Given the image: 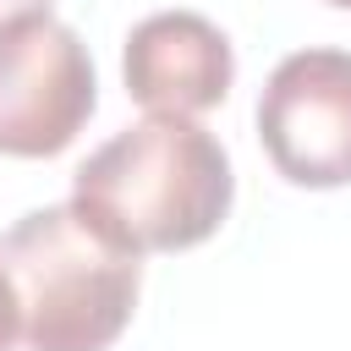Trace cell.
I'll use <instances>...</instances> for the list:
<instances>
[{"instance_id":"3957f363","label":"cell","mask_w":351,"mask_h":351,"mask_svg":"<svg viewBox=\"0 0 351 351\" xmlns=\"http://www.w3.org/2000/svg\"><path fill=\"white\" fill-rule=\"evenodd\" d=\"M99 104L88 44L49 11L0 22V154L55 159Z\"/></svg>"},{"instance_id":"6da1fadb","label":"cell","mask_w":351,"mask_h":351,"mask_svg":"<svg viewBox=\"0 0 351 351\" xmlns=\"http://www.w3.org/2000/svg\"><path fill=\"white\" fill-rule=\"evenodd\" d=\"M230 197V154L192 115H148L99 143L71 176V208L132 258L208 241Z\"/></svg>"},{"instance_id":"8992f818","label":"cell","mask_w":351,"mask_h":351,"mask_svg":"<svg viewBox=\"0 0 351 351\" xmlns=\"http://www.w3.org/2000/svg\"><path fill=\"white\" fill-rule=\"evenodd\" d=\"M16 335H22L16 285H11V274H5V263H0V351H11V346H16Z\"/></svg>"},{"instance_id":"52a82bcc","label":"cell","mask_w":351,"mask_h":351,"mask_svg":"<svg viewBox=\"0 0 351 351\" xmlns=\"http://www.w3.org/2000/svg\"><path fill=\"white\" fill-rule=\"evenodd\" d=\"M33 11H49V0H0V22H11V16H33Z\"/></svg>"},{"instance_id":"ba28073f","label":"cell","mask_w":351,"mask_h":351,"mask_svg":"<svg viewBox=\"0 0 351 351\" xmlns=\"http://www.w3.org/2000/svg\"><path fill=\"white\" fill-rule=\"evenodd\" d=\"M324 5H340V11H351V0H324Z\"/></svg>"},{"instance_id":"5b68a950","label":"cell","mask_w":351,"mask_h":351,"mask_svg":"<svg viewBox=\"0 0 351 351\" xmlns=\"http://www.w3.org/2000/svg\"><path fill=\"white\" fill-rule=\"evenodd\" d=\"M126 93L148 115H203L236 82L230 38L197 11H154L126 33Z\"/></svg>"},{"instance_id":"7a4b0ae2","label":"cell","mask_w":351,"mask_h":351,"mask_svg":"<svg viewBox=\"0 0 351 351\" xmlns=\"http://www.w3.org/2000/svg\"><path fill=\"white\" fill-rule=\"evenodd\" d=\"M33 351H110L137 313L143 269L71 203H44L0 236Z\"/></svg>"},{"instance_id":"277c9868","label":"cell","mask_w":351,"mask_h":351,"mask_svg":"<svg viewBox=\"0 0 351 351\" xmlns=\"http://www.w3.org/2000/svg\"><path fill=\"white\" fill-rule=\"evenodd\" d=\"M258 143L291 186H351V49H296L258 93Z\"/></svg>"}]
</instances>
